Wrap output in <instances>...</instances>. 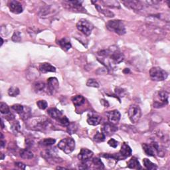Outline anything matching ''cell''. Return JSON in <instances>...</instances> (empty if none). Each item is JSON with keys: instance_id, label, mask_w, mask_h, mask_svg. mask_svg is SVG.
Wrapping results in <instances>:
<instances>
[{"instance_id": "26", "label": "cell", "mask_w": 170, "mask_h": 170, "mask_svg": "<svg viewBox=\"0 0 170 170\" xmlns=\"http://www.w3.org/2000/svg\"><path fill=\"white\" fill-rule=\"evenodd\" d=\"M31 110L29 106H24V110L22 112V113L19 114L20 118H22L23 120H29L31 117Z\"/></svg>"}, {"instance_id": "24", "label": "cell", "mask_w": 170, "mask_h": 170, "mask_svg": "<svg viewBox=\"0 0 170 170\" xmlns=\"http://www.w3.org/2000/svg\"><path fill=\"white\" fill-rule=\"evenodd\" d=\"M20 156L24 160H31L34 157V153L28 149H22L19 152Z\"/></svg>"}, {"instance_id": "48", "label": "cell", "mask_w": 170, "mask_h": 170, "mask_svg": "<svg viewBox=\"0 0 170 170\" xmlns=\"http://www.w3.org/2000/svg\"><path fill=\"white\" fill-rule=\"evenodd\" d=\"M1 122H2V129H3V128H4V124H3V121L2 118L1 120Z\"/></svg>"}, {"instance_id": "44", "label": "cell", "mask_w": 170, "mask_h": 170, "mask_svg": "<svg viewBox=\"0 0 170 170\" xmlns=\"http://www.w3.org/2000/svg\"><path fill=\"white\" fill-rule=\"evenodd\" d=\"M86 162L87 161H82L81 164H80L79 165H78V168L79 169H88V165L86 164Z\"/></svg>"}, {"instance_id": "46", "label": "cell", "mask_w": 170, "mask_h": 170, "mask_svg": "<svg viewBox=\"0 0 170 170\" xmlns=\"http://www.w3.org/2000/svg\"><path fill=\"white\" fill-rule=\"evenodd\" d=\"M102 101H103L104 102H105V104H103V105L104 106H106V107H108V106H109V102H108L107 101H106L105 100H102Z\"/></svg>"}, {"instance_id": "1", "label": "cell", "mask_w": 170, "mask_h": 170, "mask_svg": "<svg viewBox=\"0 0 170 170\" xmlns=\"http://www.w3.org/2000/svg\"><path fill=\"white\" fill-rule=\"evenodd\" d=\"M27 127L31 130L43 131L51 126V121L45 117H39L27 120Z\"/></svg>"}, {"instance_id": "4", "label": "cell", "mask_w": 170, "mask_h": 170, "mask_svg": "<svg viewBox=\"0 0 170 170\" xmlns=\"http://www.w3.org/2000/svg\"><path fill=\"white\" fill-rule=\"evenodd\" d=\"M58 147L67 154L72 153L75 148V142L72 138H65L58 144Z\"/></svg>"}, {"instance_id": "9", "label": "cell", "mask_w": 170, "mask_h": 170, "mask_svg": "<svg viewBox=\"0 0 170 170\" xmlns=\"http://www.w3.org/2000/svg\"><path fill=\"white\" fill-rule=\"evenodd\" d=\"M59 87V82L55 77H50L47 79V92L49 94L54 95Z\"/></svg>"}, {"instance_id": "36", "label": "cell", "mask_w": 170, "mask_h": 170, "mask_svg": "<svg viewBox=\"0 0 170 170\" xmlns=\"http://www.w3.org/2000/svg\"><path fill=\"white\" fill-rule=\"evenodd\" d=\"M102 2L104 4H105V6H107V7L120 8V4L118 3V2H116V1H102Z\"/></svg>"}, {"instance_id": "12", "label": "cell", "mask_w": 170, "mask_h": 170, "mask_svg": "<svg viewBox=\"0 0 170 170\" xmlns=\"http://www.w3.org/2000/svg\"><path fill=\"white\" fill-rule=\"evenodd\" d=\"M93 156V152L87 148H82L78 155V158L81 161H88Z\"/></svg>"}, {"instance_id": "10", "label": "cell", "mask_w": 170, "mask_h": 170, "mask_svg": "<svg viewBox=\"0 0 170 170\" xmlns=\"http://www.w3.org/2000/svg\"><path fill=\"white\" fill-rule=\"evenodd\" d=\"M118 130V128L115 126V124L111 123H105L103 124L102 128V132L106 136L113 135Z\"/></svg>"}, {"instance_id": "39", "label": "cell", "mask_w": 170, "mask_h": 170, "mask_svg": "<svg viewBox=\"0 0 170 170\" xmlns=\"http://www.w3.org/2000/svg\"><path fill=\"white\" fill-rule=\"evenodd\" d=\"M115 93L118 97H125V95L126 94V91L122 88L117 87V88L115 89Z\"/></svg>"}, {"instance_id": "23", "label": "cell", "mask_w": 170, "mask_h": 170, "mask_svg": "<svg viewBox=\"0 0 170 170\" xmlns=\"http://www.w3.org/2000/svg\"><path fill=\"white\" fill-rule=\"evenodd\" d=\"M143 150L145 153L148 156H155V150L152 145L148 144H142Z\"/></svg>"}, {"instance_id": "14", "label": "cell", "mask_w": 170, "mask_h": 170, "mask_svg": "<svg viewBox=\"0 0 170 170\" xmlns=\"http://www.w3.org/2000/svg\"><path fill=\"white\" fill-rule=\"evenodd\" d=\"M107 116L109 122L113 124H118L120 120V117H121L120 112L117 110H114L109 112L107 113Z\"/></svg>"}, {"instance_id": "18", "label": "cell", "mask_w": 170, "mask_h": 170, "mask_svg": "<svg viewBox=\"0 0 170 170\" xmlns=\"http://www.w3.org/2000/svg\"><path fill=\"white\" fill-rule=\"evenodd\" d=\"M47 114L50 116L52 118L56 120L57 121H58L61 117H63V113H62L59 110L55 109V108H51V109H48Z\"/></svg>"}, {"instance_id": "2", "label": "cell", "mask_w": 170, "mask_h": 170, "mask_svg": "<svg viewBox=\"0 0 170 170\" xmlns=\"http://www.w3.org/2000/svg\"><path fill=\"white\" fill-rule=\"evenodd\" d=\"M106 28L110 31L114 32L119 35H123L126 34V27L121 20H111L108 22L106 25Z\"/></svg>"}, {"instance_id": "42", "label": "cell", "mask_w": 170, "mask_h": 170, "mask_svg": "<svg viewBox=\"0 0 170 170\" xmlns=\"http://www.w3.org/2000/svg\"><path fill=\"white\" fill-rule=\"evenodd\" d=\"M37 105L41 110H45L47 108V102L44 100H41L37 102Z\"/></svg>"}, {"instance_id": "51", "label": "cell", "mask_w": 170, "mask_h": 170, "mask_svg": "<svg viewBox=\"0 0 170 170\" xmlns=\"http://www.w3.org/2000/svg\"><path fill=\"white\" fill-rule=\"evenodd\" d=\"M2 160H3V158H4V156H3V153H2Z\"/></svg>"}, {"instance_id": "34", "label": "cell", "mask_w": 170, "mask_h": 170, "mask_svg": "<svg viewBox=\"0 0 170 170\" xmlns=\"http://www.w3.org/2000/svg\"><path fill=\"white\" fill-rule=\"evenodd\" d=\"M0 112L2 114H7L10 113V110L7 104L4 102L0 103Z\"/></svg>"}, {"instance_id": "17", "label": "cell", "mask_w": 170, "mask_h": 170, "mask_svg": "<svg viewBox=\"0 0 170 170\" xmlns=\"http://www.w3.org/2000/svg\"><path fill=\"white\" fill-rule=\"evenodd\" d=\"M123 3L126 7L136 11H140L143 8V4L139 1H134V0L133 1H124Z\"/></svg>"}, {"instance_id": "6", "label": "cell", "mask_w": 170, "mask_h": 170, "mask_svg": "<svg viewBox=\"0 0 170 170\" xmlns=\"http://www.w3.org/2000/svg\"><path fill=\"white\" fill-rule=\"evenodd\" d=\"M77 28L78 31L86 36H89L94 29V26L92 23L85 19H81L77 23Z\"/></svg>"}, {"instance_id": "16", "label": "cell", "mask_w": 170, "mask_h": 170, "mask_svg": "<svg viewBox=\"0 0 170 170\" xmlns=\"http://www.w3.org/2000/svg\"><path fill=\"white\" fill-rule=\"evenodd\" d=\"M102 121V117L100 115L95 113H90L88 115L87 122L91 126H97Z\"/></svg>"}, {"instance_id": "19", "label": "cell", "mask_w": 170, "mask_h": 170, "mask_svg": "<svg viewBox=\"0 0 170 170\" xmlns=\"http://www.w3.org/2000/svg\"><path fill=\"white\" fill-rule=\"evenodd\" d=\"M39 71L42 73H47L49 72L55 73L56 71V68L55 67H53V66L51 65V64L47 63H44L39 65Z\"/></svg>"}, {"instance_id": "30", "label": "cell", "mask_w": 170, "mask_h": 170, "mask_svg": "<svg viewBox=\"0 0 170 170\" xmlns=\"http://www.w3.org/2000/svg\"><path fill=\"white\" fill-rule=\"evenodd\" d=\"M105 138L106 136L102 132H97V134H95L93 137V140L94 142H96L97 143H100V142H102L104 141L105 140Z\"/></svg>"}, {"instance_id": "25", "label": "cell", "mask_w": 170, "mask_h": 170, "mask_svg": "<svg viewBox=\"0 0 170 170\" xmlns=\"http://www.w3.org/2000/svg\"><path fill=\"white\" fill-rule=\"evenodd\" d=\"M45 89V84L43 82L37 81L33 85V89L36 93H39L43 92Z\"/></svg>"}, {"instance_id": "8", "label": "cell", "mask_w": 170, "mask_h": 170, "mask_svg": "<svg viewBox=\"0 0 170 170\" xmlns=\"http://www.w3.org/2000/svg\"><path fill=\"white\" fill-rule=\"evenodd\" d=\"M41 156L47 161H49V162L53 161V162L59 163V161H61V159L57 156L56 151L55 150H53V148L43 152L41 153Z\"/></svg>"}, {"instance_id": "22", "label": "cell", "mask_w": 170, "mask_h": 170, "mask_svg": "<svg viewBox=\"0 0 170 170\" xmlns=\"http://www.w3.org/2000/svg\"><path fill=\"white\" fill-rule=\"evenodd\" d=\"M72 102L74 106L78 107L85 102V98L82 95H76L72 98Z\"/></svg>"}, {"instance_id": "21", "label": "cell", "mask_w": 170, "mask_h": 170, "mask_svg": "<svg viewBox=\"0 0 170 170\" xmlns=\"http://www.w3.org/2000/svg\"><path fill=\"white\" fill-rule=\"evenodd\" d=\"M58 44L65 51H67L71 48V43H70V40L67 38H65V37L58 41Z\"/></svg>"}, {"instance_id": "50", "label": "cell", "mask_w": 170, "mask_h": 170, "mask_svg": "<svg viewBox=\"0 0 170 170\" xmlns=\"http://www.w3.org/2000/svg\"><path fill=\"white\" fill-rule=\"evenodd\" d=\"M1 40H2V43H1V46H2V45L3 43V40L2 39V37H1Z\"/></svg>"}, {"instance_id": "38", "label": "cell", "mask_w": 170, "mask_h": 170, "mask_svg": "<svg viewBox=\"0 0 170 170\" xmlns=\"http://www.w3.org/2000/svg\"><path fill=\"white\" fill-rule=\"evenodd\" d=\"M12 110H14L15 113H17L19 115L22 113V112L24 110V106H22L21 105H19V104H17V105H14L11 106Z\"/></svg>"}, {"instance_id": "49", "label": "cell", "mask_w": 170, "mask_h": 170, "mask_svg": "<svg viewBox=\"0 0 170 170\" xmlns=\"http://www.w3.org/2000/svg\"><path fill=\"white\" fill-rule=\"evenodd\" d=\"M57 169H67V168H61V167H58L57 168Z\"/></svg>"}, {"instance_id": "37", "label": "cell", "mask_w": 170, "mask_h": 170, "mask_svg": "<svg viewBox=\"0 0 170 170\" xmlns=\"http://www.w3.org/2000/svg\"><path fill=\"white\" fill-rule=\"evenodd\" d=\"M11 39H12V41H14V42H16V43L20 42V41H22V35H21V33L18 31H15L13 35H12Z\"/></svg>"}, {"instance_id": "15", "label": "cell", "mask_w": 170, "mask_h": 170, "mask_svg": "<svg viewBox=\"0 0 170 170\" xmlns=\"http://www.w3.org/2000/svg\"><path fill=\"white\" fill-rule=\"evenodd\" d=\"M119 154L120 157H122V160H125L127 157H130L132 155V149L128 146V144L126 142L122 144L121 149L119 152Z\"/></svg>"}, {"instance_id": "47", "label": "cell", "mask_w": 170, "mask_h": 170, "mask_svg": "<svg viewBox=\"0 0 170 170\" xmlns=\"http://www.w3.org/2000/svg\"><path fill=\"white\" fill-rule=\"evenodd\" d=\"M123 72L125 74H128V73H130V69H125L124 70Z\"/></svg>"}, {"instance_id": "27", "label": "cell", "mask_w": 170, "mask_h": 170, "mask_svg": "<svg viewBox=\"0 0 170 170\" xmlns=\"http://www.w3.org/2000/svg\"><path fill=\"white\" fill-rule=\"evenodd\" d=\"M143 164L144 165L145 168H146L147 169H150V170H154L157 168V165L152 163L150 160H149L147 158H144L143 160Z\"/></svg>"}, {"instance_id": "31", "label": "cell", "mask_w": 170, "mask_h": 170, "mask_svg": "<svg viewBox=\"0 0 170 170\" xmlns=\"http://www.w3.org/2000/svg\"><path fill=\"white\" fill-rule=\"evenodd\" d=\"M93 163L97 169H102L105 168L104 164L102 163L101 160L100 158H98V157H94V158L93 160Z\"/></svg>"}, {"instance_id": "3", "label": "cell", "mask_w": 170, "mask_h": 170, "mask_svg": "<svg viewBox=\"0 0 170 170\" xmlns=\"http://www.w3.org/2000/svg\"><path fill=\"white\" fill-rule=\"evenodd\" d=\"M169 93L164 90H159L153 97V107L156 109L164 107L168 104Z\"/></svg>"}, {"instance_id": "43", "label": "cell", "mask_w": 170, "mask_h": 170, "mask_svg": "<svg viewBox=\"0 0 170 170\" xmlns=\"http://www.w3.org/2000/svg\"><path fill=\"white\" fill-rule=\"evenodd\" d=\"M108 144L109 145V146L112 148H117L118 145V142H117V140H115L114 139H110L109 142H108Z\"/></svg>"}, {"instance_id": "40", "label": "cell", "mask_w": 170, "mask_h": 170, "mask_svg": "<svg viewBox=\"0 0 170 170\" xmlns=\"http://www.w3.org/2000/svg\"><path fill=\"white\" fill-rule=\"evenodd\" d=\"M57 122H59V124L61 126H65V127H67L70 124L69 120H68V118L67 117H65V116H63V117H61L59 120H58Z\"/></svg>"}, {"instance_id": "35", "label": "cell", "mask_w": 170, "mask_h": 170, "mask_svg": "<svg viewBox=\"0 0 170 170\" xmlns=\"http://www.w3.org/2000/svg\"><path fill=\"white\" fill-rule=\"evenodd\" d=\"M77 129H78L77 125L74 122L70 123L69 125L67 126V132L70 134L76 133Z\"/></svg>"}, {"instance_id": "45", "label": "cell", "mask_w": 170, "mask_h": 170, "mask_svg": "<svg viewBox=\"0 0 170 170\" xmlns=\"http://www.w3.org/2000/svg\"><path fill=\"white\" fill-rule=\"evenodd\" d=\"M15 166L18 168L19 169H26V165H25L24 164L22 163V162H17V163H15Z\"/></svg>"}, {"instance_id": "20", "label": "cell", "mask_w": 170, "mask_h": 170, "mask_svg": "<svg viewBox=\"0 0 170 170\" xmlns=\"http://www.w3.org/2000/svg\"><path fill=\"white\" fill-rule=\"evenodd\" d=\"M127 165H128V167L130 169H142L138 159H137L136 157H132V158L129 161H128V162L127 163Z\"/></svg>"}, {"instance_id": "5", "label": "cell", "mask_w": 170, "mask_h": 170, "mask_svg": "<svg viewBox=\"0 0 170 170\" xmlns=\"http://www.w3.org/2000/svg\"><path fill=\"white\" fill-rule=\"evenodd\" d=\"M150 76L153 81H163L167 78L168 74L165 70L158 67H152L150 70Z\"/></svg>"}, {"instance_id": "41", "label": "cell", "mask_w": 170, "mask_h": 170, "mask_svg": "<svg viewBox=\"0 0 170 170\" xmlns=\"http://www.w3.org/2000/svg\"><path fill=\"white\" fill-rule=\"evenodd\" d=\"M86 85L90 87H94V88H98L99 87L98 82L96 80L93 79V78H90V79L87 81Z\"/></svg>"}, {"instance_id": "11", "label": "cell", "mask_w": 170, "mask_h": 170, "mask_svg": "<svg viewBox=\"0 0 170 170\" xmlns=\"http://www.w3.org/2000/svg\"><path fill=\"white\" fill-rule=\"evenodd\" d=\"M8 7L11 12L15 14H19L23 12V6L22 3L18 1L12 0L8 3Z\"/></svg>"}, {"instance_id": "33", "label": "cell", "mask_w": 170, "mask_h": 170, "mask_svg": "<svg viewBox=\"0 0 170 170\" xmlns=\"http://www.w3.org/2000/svg\"><path fill=\"white\" fill-rule=\"evenodd\" d=\"M11 130L14 134H17L19 133L21 130V126L18 121H15L14 123L11 124Z\"/></svg>"}, {"instance_id": "13", "label": "cell", "mask_w": 170, "mask_h": 170, "mask_svg": "<svg viewBox=\"0 0 170 170\" xmlns=\"http://www.w3.org/2000/svg\"><path fill=\"white\" fill-rule=\"evenodd\" d=\"M82 2L79 1H65L64 2L65 5L69 7L70 10L73 11H78V12H81V11H86L81 6Z\"/></svg>"}, {"instance_id": "32", "label": "cell", "mask_w": 170, "mask_h": 170, "mask_svg": "<svg viewBox=\"0 0 170 170\" xmlns=\"http://www.w3.org/2000/svg\"><path fill=\"white\" fill-rule=\"evenodd\" d=\"M19 93H20L19 89L18 88V87L14 86L10 87L9 90H8V94H9L10 97H17L18 95H19Z\"/></svg>"}, {"instance_id": "28", "label": "cell", "mask_w": 170, "mask_h": 170, "mask_svg": "<svg viewBox=\"0 0 170 170\" xmlns=\"http://www.w3.org/2000/svg\"><path fill=\"white\" fill-rule=\"evenodd\" d=\"M56 142V140L53 138H45L42 140L40 142V145L42 146H45V147H48V146H51L52 145H53Z\"/></svg>"}, {"instance_id": "7", "label": "cell", "mask_w": 170, "mask_h": 170, "mask_svg": "<svg viewBox=\"0 0 170 170\" xmlns=\"http://www.w3.org/2000/svg\"><path fill=\"white\" fill-rule=\"evenodd\" d=\"M129 119L132 123H136L139 121L142 117V110L138 105H132L128 111Z\"/></svg>"}, {"instance_id": "29", "label": "cell", "mask_w": 170, "mask_h": 170, "mask_svg": "<svg viewBox=\"0 0 170 170\" xmlns=\"http://www.w3.org/2000/svg\"><path fill=\"white\" fill-rule=\"evenodd\" d=\"M95 7L97 8V10L101 12V13H102V14L105 15V16H107V17H114V14L113 13V12L108 10H105V9H102V8L101 7V6H98V5H95Z\"/></svg>"}]
</instances>
